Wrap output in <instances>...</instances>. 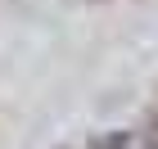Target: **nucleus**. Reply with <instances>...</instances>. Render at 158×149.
<instances>
[{
	"mask_svg": "<svg viewBox=\"0 0 158 149\" xmlns=\"http://www.w3.org/2000/svg\"><path fill=\"white\" fill-rule=\"evenodd\" d=\"M145 149H158V109L149 113V122H145Z\"/></svg>",
	"mask_w": 158,
	"mask_h": 149,
	"instance_id": "nucleus-1",
	"label": "nucleus"
}]
</instances>
